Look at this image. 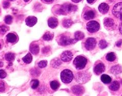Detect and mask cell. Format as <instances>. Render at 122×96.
I'll use <instances>...</instances> for the list:
<instances>
[{"label": "cell", "instance_id": "cell-2", "mask_svg": "<svg viewBox=\"0 0 122 96\" xmlns=\"http://www.w3.org/2000/svg\"><path fill=\"white\" fill-rule=\"evenodd\" d=\"M59 6V7L58 8L56 11V14L58 15H67L69 14L75 12L77 9L76 6L72 4L71 3H65Z\"/></svg>", "mask_w": 122, "mask_h": 96}, {"label": "cell", "instance_id": "cell-10", "mask_svg": "<svg viewBox=\"0 0 122 96\" xmlns=\"http://www.w3.org/2000/svg\"><path fill=\"white\" fill-rule=\"evenodd\" d=\"M96 40L94 38H89L85 42V48L88 51L93 50L96 46Z\"/></svg>", "mask_w": 122, "mask_h": 96}, {"label": "cell", "instance_id": "cell-37", "mask_svg": "<svg viewBox=\"0 0 122 96\" xmlns=\"http://www.w3.org/2000/svg\"><path fill=\"white\" fill-rule=\"evenodd\" d=\"M96 1H97V0H86V1H87L88 4L91 5L93 4L94 3H95L96 2Z\"/></svg>", "mask_w": 122, "mask_h": 96}, {"label": "cell", "instance_id": "cell-41", "mask_svg": "<svg viewBox=\"0 0 122 96\" xmlns=\"http://www.w3.org/2000/svg\"><path fill=\"white\" fill-rule=\"evenodd\" d=\"M23 1L25 2H26V3H28V2H29L30 1V0H23Z\"/></svg>", "mask_w": 122, "mask_h": 96}, {"label": "cell", "instance_id": "cell-40", "mask_svg": "<svg viewBox=\"0 0 122 96\" xmlns=\"http://www.w3.org/2000/svg\"><path fill=\"white\" fill-rule=\"evenodd\" d=\"M121 43H122V41H118V43L117 44V47H120L121 46Z\"/></svg>", "mask_w": 122, "mask_h": 96}, {"label": "cell", "instance_id": "cell-39", "mask_svg": "<svg viewBox=\"0 0 122 96\" xmlns=\"http://www.w3.org/2000/svg\"><path fill=\"white\" fill-rule=\"evenodd\" d=\"M71 1L75 3H79L81 1H82V0H71Z\"/></svg>", "mask_w": 122, "mask_h": 96}, {"label": "cell", "instance_id": "cell-38", "mask_svg": "<svg viewBox=\"0 0 122 96\" xmlns=\"http://www.w3.org/2000/svg\"><path fill=\"white\" fill-rule=\"evenodd\" d=\"M119 31L120 32V33L122 35V21H121L119 25Z\"/></svg>", "mask_w": 122, "mask_h": 96}, {"label": "cell", "instance_id": "cell-30", "mask_svg": "<svg viewBox=\"0 0 122 96\" xmlns=\"http://www.w3.org/2000/svg\"><path fill=\"white\" fill-rule=\"evenodd\" d=\"M98 46L101 49H104L108 46L107 43L105 40H101L99 41Z\"/></svg>", "mask_w": 122, "mask_h": 96}, {"label": "cell", "instance_id": "cell-31", "mask_svg": "<svg viewBox=\"0 0 122 96\" xmlns=\"http://www.w3.org/2000/svg\"><path fill=\"white\" fill-rule=\"evenodd\" d=\"M12 20H13V18H12V17L11 16L7 15L4 18V22L6 24H10L12 23Z\"/></svg>", "mask_w": 122, "mask_h": 96}, {"label": "cell", "instance_id": "cell-25", "mask_svg": "<svg viewBox=\"0 0 122 96\" xmlns=\"http://www.w3.org/2000/svg\"><path fill=\"white\" fill-rule=\"evenodd\" d=\"M73 23L71 19H65L62 21V25L65 28H69L72 26Z\"/></svg>", "mask_w": 122, "mask_h": 96}, {"label": "cell", "instance_id": "cell-16", "mask_svg": "<svg viewBox=\"0 0 122 96\" xmlns=\"http://www.w3.org/2000/svg\"><path fill=\"white\" fill-rule=\"evenodd\" d=\"M98 9L101 14L105 15L107 14V12L109 11V6L106 3H102L99 5Z\"/></svg>", "mask_w": 122, "mask_h": 96}, {"label": "cell", "instance_id": "cell-6", "mask_svg": "<svg viewBox=\"0 0 122 96\" xmlns=\"http://www.w3.org/2000/svg\"><path fill=\"white\" fill-rule=\"evenodd\" d=\"M112 12L115 18L122 21V2L117 3L112 8Z\"/></svg>", "mask_w": 122, "mask_h": 96}, {"label": "cell", "instance_id": "cell-23", "mask_svg": "<svg viewBox=\"0 0 122 96\" xmlns=\"http://www.w3.org/2000/svg\"><path fill=\"white\" fill-rule=\"evenodd\" d=\"M111 72L114 75H117L122 72V67L119 65L114 66L112 67L111 69Z\"/></svg>", "mask_w": 122, "mask_h": 96}, {"label": "cell", "instance_id": "cell-8", "mask_svg": "<svg viewBox=\"0 0 122 96\" xmlns=\"http://www.w3.org/2000/svg\"><path fill=\"white\" fill-rule=\"evenodd\" d=\"M90 77L89 76V73L85 72H79L76 74V80L79 83H85L89 81Z\"/></svg>", "mask_w": 122, "mask_h": 96}, {"label": "cell", "instance_id": "cell-21", "mask_svg": "<svg viewBox=\"0 0 122 96\" xmlns=\"http://www.w3.org/2000/svg\"><path fill=\"white\" fill-rule=\"evenodd\" d=\"M106 59L108 62H113L115 61V60L117 59V56L115 54L114 52H110L108 53L106 56Z\"/></svg>", "mask_w": 122, "mask_h": 96}, {"label": "cell", "instance_id": "cell-20", "mask_svg": "<svg viewBox=\"0 0 122 96\" xmlns=\"http://www.w3.org/2000/svg\"><path fill=\"white\" fill-rule=\"evenodd\" d=\"M120 85L118 82L117 81H114L112 82L111 84L109 86V89L112 91H117L120 88Z\"/></svg>", "mask_w": 122, "mask_h": 96}, {"label": "cell", "instance_id": "cell-12", "mask_svg": "<svg viewBox=\"0 0 122 96\" xmlns=\"http://www.w3.org/2000/svg\"><path fill=\"white\" fill-rule=\"evenodd\" d=\"M6 41H7L9 43H15L18 41L19 37L15 33H9L6 35Z\"/></svg>", "mask_w": 122, "mask_h": 96}, {"label": "cell", "instance_id": "cell-32", "mask_svg": "<svg viewBox=\"0 0 122 96\" xmlns=\"http://www.w3.org/2000/svg\"><path fill=\"white\" fill-rule=\"evenodd\" d=\"M47 60H41V61L38 63V66L40 68H43L47 66Z\"/></svg>", "mask_w": 122, "mask_h": 96}, {"label": "cell", "instance_id": "cell-13", "mask_svg": "<svg viewBox=\"0 0 122 96\" xmlns=\"http://www.w3.org/2000/svg\"><path fill=\"white\" fill-rule=\"evenodd\" d=\"M38 21L37 18L35 16H30L27 17L25 19L26 24L29 27H32L37 23Z\"/></svg>", "mask_w": 122, "mask_h": 96}, {"label": "cell", "instance_id": "cell-28", "mask_svg": "<svg viewBox=\"0 0 122 96\" xmlns=\"http://www.w3.org/2000/svg\"><path fill=\"white\" fill-rule=\"evenodd\" d=\"M5 58L6 60L8 62H12L15 59V54L12 53H7L5 54Z\"/></svg>", "mask_w": 122, "mask_h": 96}, {"label": "cell", "instance_id": "cell-42", "mask_svg": "<svg viewBox=\"0 0 122 96\" xmlns=\"http://www.w3.org/2000/svg\"><path fill=\"white\" fill-rule=\"evenodd\" d=\"M8 1H14V0H8Z\"/></svg>", "mask_w": 122, "mask_h": 96}, {"label": "cell", "instance_id": "cell-7", "mask_svg": "<svg viewBox=\"0 0 122 96\" xmlns=\"http://www.w3.org/2000/svg\"><path fill=\"white\" fill-rule=\"evenodd\" d=\"M86 28L87 31L90 33H93L99 31L100 28V25L96 21L92 20L88 22L86 24Z\"/></svg>", "mask_w": 122, "mask_h": 96}, {"label": "cell", "instance_id": "cell-26", "mask_svg": "<svg viewBox=\"0 0 122 96\" xmlns=\"http://www.w3.org/2000/svg\"><path fill=\"white\" fill-rule=\"evenodd\" d=\"M50 86L53 90L56 91L60 87V83L58 81L54 80V81L51 82Z\"/></svg>", "mask_w": 122, "mask_h": 96}, {"label": "cell", "instance_id": "cell-35", "mask_svg": "<svg viewBox=\"0 0 122 96\" xmlns=\"http://www.w3.org/2000/svg\"><path fill=\"white\" fill-rule=\"evenodd\" d=\"M43 3L46 4H51L53 3L54 0H41Z\"/></svg>", "mask_w": 122, "mask_h": 96}, {"label": "cell", "instance_id": "cell-15", "mask_svg": "<svg viewBox=\"0 0 122 96\" xmlns=\"http://www.w3.org/2000/svg\"><path fill=\"white\" fill-rule=\"evenodd\" d=\"M47 24L49 27L51 28H55L57 27L58 25V20L55 17H50L47 20Z\"/></svg>", "mask_w": 122, "mask_h": 96}, {"label": "cell", "instance_id": "cell-24", "mask_svg": "<svg viewBox=\"0 0 122 96\" xmlns=\"http://www.w3.org/2000/svg\"><path fill=\"white\" fill-rule=\"evenodd\" d=\"M24 63L26 64H29L31 63L32 60H33V57H32L31 54L30 53H28L22 59Z\"/></svg>", "mask_w": 122, "mask_h": 96}, {"label": "cell", "instance_id": "cell-9", "mask_svg": "<svg viewBox=\"0 0 122 96\" xmlns=\"http://www.w3.org/2000/svg\"><path fill=\"white\" fill-rule=\"evenodd\" d=\"M94 72L96 75H99L103 73L105 70V66L104 64L101 62L96 63L94 66Z\"/></svg>", "mask_w": 122, "mask_h": 96}, {"label": "cell", "instance_id": "cell-29", "mask_svg": "<svg viewBox=\"0 0 122 96\" xmlns=\"http://www.w3.org/2000/svg\"><path fill=\"white\" fill-rule=\"evenodd\" d=\"M39 85V82L37 80H32L30 81V86L31 88L36 89Z\"/></svg>", "mask_w": 122, "mask_h": 96}, {"label": "cell", "instance_id": "cell-3", "mask_svg": "<svg viewBox=\"0 0 122 96\" xmlns=\"http://www.w3.org/2000/svg\"><path fill=\"white\" fill-rule=\"evenodd\" d=\"M88 60L83 55H78L76 56L73 61V65L75 68L78 70L84 69L87 65Z\"/></svg>", "mask_w": 122, "mask_h": 96}, {"label": "cell", "instance_id": "cell-34", "mask_svg": "<svg viewBox=\"0 0 122 96\" xmlns=\"http://www.w3.org/2000/svg\"><path fill=\"white\" fill-rule=\"evenodd\" d=\"M0 72H1V75H0V76H1V79H4L6 76H7V74L3 70H0Z\"/></svg>", "mask_w": 122, "mask_h": 96}, {"label": "cell", "instance_id": "cell-14", "mask_svg": "<svg viewBox=\"0 0 122 96\" xmlns=\"http://www.w3.org/2000/svg\"><path fill=\"white\" fill-rule=\"evenodd\" d=\"M104 24L106 28H112L115 25V22L113 19L110 18H106L104 19Z\"/></svg>", "mask_w": 122, "mask_h": 96}, {"label": "cell", "instance_id": "cell-18", "mask_svg": "<svg viewBox=\"0 0 122 96\" xmlns=\"http://www.w3.org/2000/svg\"><path fill=\"white\" fill-rule=\"evenodd\" d=\"M30 50L31 53H33L34 55H37L39 52L40 48L38 44L35 43H32L30 47Z\"/></svg>", "mask_w": 122, "mask_h": 96}, {"label": "cell", "instance_id": "cell-33", "mask_svg": "<svg viewBox=\"0 0 122 96\" xmlns=\"http://www.w3.org/2000/svg\"><path fill=\"white\" fill-rule=\"evenodd\" d=\"M9 27L7 26H5V25H1V34H3V35H4L6 32L9 30Z\"/></svg>", "mask_w": 122, "mask_h": 96}, {"label": "cell", "instance_id": "cell-22", "mask_svg": "<svg viewBox=\"0 0 122 96\" xmlns=\"http://www.w3.org/2000/svg\"><path fill=\"white\" fill-rule=\"evenodd\" d=\"M54 35L53 33H51L50 32H46L44 33L43 36V39L46 41H50L52 40L54 38Z\"/></svg>", "mask_w": 122, "mask_h": 96}, {"label": "cell", "instance_id": "cell-11", "mask_svg": "<svg viewBox=\"0 0 122 96\" xmlns=\"http://www.w3.org/2000/svg\"><path fill=\"white\" fill-rule=\"evenodd\" d=\"M61 59L64 62H69L73 59V54L70 51H65L61 54Z\"/></svg>", "mask_w": 122, "mask_h": 96}, {"label": "cell", "instance_id": "cell-19", "mask_svg": "<svg viewBox=\"0 0 122 96\" xmlns=\"http://www.w3.org/2000/svg\"><path fill=\"white\" fill-rule=\"evenodd\" d=\"M101 79L102 82L105 84H110L112 81V79L110 76L106 74L102 75L101 77Z\"/></svg>", "mask_w": 122, "mask_h": 96}, {"label": "cell", "instance_id": "cell-17", "mask_svg": "<svg viewBox=\"0 0 122 96\" xmlns=\"http://www.w3.org/2000/svg\"><path fill=\"white\" fill-rule=\"evenodd\" d=\"M72 91L74 94L78 96L82 95L85 91L83 87L81 86H79V85L73 86V87L72 88Z\"/></svg>", "mask_w": 122, "mask_h": 96}, {"label": "cell", "instance_id": "cell-1", "mask_svg": "<svg viewBox=\"0 0 122 96\" xmlns=\"http://www.w3.org/2000/svg\"><path fill=\"white\" fill-rule=\"evenodd\" d=\"M56 40L59 45L63 47L74 44L78 41L75 38H71L70 35L67 33H63L59 35L57 37Z\"/></svg>", "mask_w": 122, "mask_h": 96}, {"label": "cell", "instance_id": "cell-36", "mask_svg": "<svg viewBox=\"0 0 122 96\" xmlns=\"http://www.w3.org/2000/svg\"><path fill=\"white\" fill-rule=\"evenodd\" d=\"M9 5H10V3H9V2H7V1H5L3 2V7H4V8H8Z\"/></svg>", "mask_w": 122, "mask_h": 96}, {"label": "cell", "instance_id": "cell-27", "mask_svg": "<svg viewBox=\"0 0 122 96\" xmlns=\"http://www.w3.org/2000/svg\"><path fill=\"white\" fill-rule=\"evenodd\" d=\"M74 37L78 41L82 40L85 38V34L82 32L77 31L74 33Z\"/></svg>", "mask_w": 122, "mask_h": 96}, {"label": "cell", "instance_id": "cell-4", "mask_svg": "<svg viewBox=\"0 0 122 96\" xmlns=\"http://www.w3.org/2000/svg\"><path fill=\"white\" fill-rule=\"evenodd\" d=\"M97 16V12L94 8L86 6L82 12V18L85 20L89 21L95 18Z\"/></svg>", "mask_w": 122, "mask_h": 96}, {"label": "cell", "instance_id": "cell-5", "mask_svg": "<svg viewBox=\"0 0 122 96\" xmlns=\"http://www.w3.org/2000/svg\"><path fill=\"white\" fill-rule=\"evenodd\" d=\"M74 78V75L71 70L65 69L60 73V79L61 81L65 84H69L72 81Z\"/></svg>", "mask_w": 122, "mask_h": 96}]
</instances>
